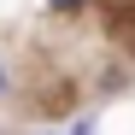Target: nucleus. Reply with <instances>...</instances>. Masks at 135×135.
Segmentation results:
<instances>
[{
	"label": "nucleus",
	"mask_w": 135,
	"mask_h": 135,
	"mask_svg": "<svg viewBox=\"0 0 135 135\" xmlns=\"http://www.w3.org/2000/svg\"><path fill=\"white\" fill-rule=\"evenodd\" d=\"M47 6H53V12H71V6H82V0H47Z\"/></svg>",
	"instance_id": "nucleus-1"
},
{
	"label": "nucleus",
	"mask_w": 135,
	"mask_h": 135,
	"mask_svg": "<svg viewBox=\"0 0 135 135\" xmlns=\"http://www.w3.org/2000/svg\"><path fill=\"white\" fill-rule=\"evenodd\" d=\"M0 94H6V71H0Z\"/></svg>",
	"instance_id": "nucleus-2"
}]
</instances>
